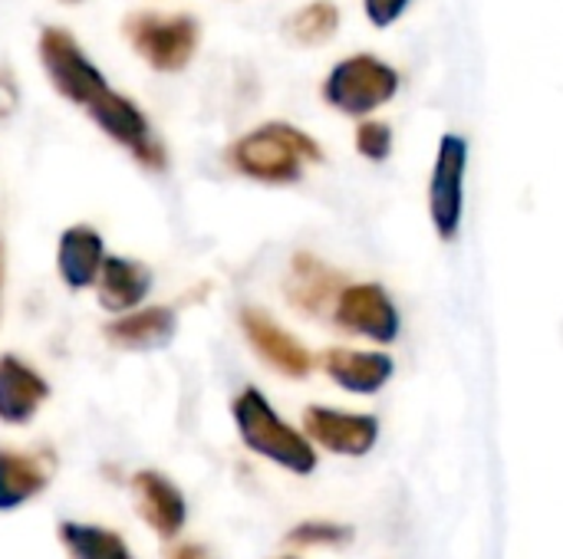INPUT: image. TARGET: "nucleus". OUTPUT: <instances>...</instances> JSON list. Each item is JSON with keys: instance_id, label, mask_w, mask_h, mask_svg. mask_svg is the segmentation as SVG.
I'll use <instances>...</instances> for the list:
<instances>
[{"instance_id": "obj_28", "label": "nucleus", "mask_w": 563, "mask_h": 559, "mask_svg": "<svg viewBox=\"0 0 563 559\" xmlns=\"http://www.w3.org/2000/svg\"><path fill=\"white\" fill-rule=\"evenodd\" d=\"M287 559H290V557H287Z\"/></svg>"}, {"instance_id": "obj_12", "label": "nucleus", "mask_w": 563, "mask_h": 559, "mask_svg": "<svg viewBox=\"0 0 563 559\" xmlns=\"http://www.w3.org/2000/svg\"><path fill=\"white\" fill-rule=\"evenodd\" d=\"M320 366L343 392H353V395L383 392L389 385L393 372H396L393 356L383 353V349H343V346H333V349H327L320 356Z\"/></svg>"}, {"instance_id": "obj_19", "label": "nucleus", "mask_w": 563, "mask_h": 559, "mask_svg": "<svg viewBox=\"0 0 563 559\" xmlns=\"http://www.w3.org/2000/svg\"><path fill=\"white\" fill-rule=\"evenodd\" d=\"M284 30L297 46H323L340 30V7L333 0H310L287 16Z\"/></svg>"}, {"instance_id": "obj_5", "label": "nucleus", "mask_w": 563, "mask_h": 559, "mask_svg": "<svg viewBox=\"0 0 563 559\" xmlns=\"http://www.w3.org/2000/svg\"><path fill=\"white\" fill-rule=\"evenodd\" d=\"M36 56L49 86L73 105L86 109L99 92L109 89L106 72L86 56V49L66 26H43L36 40Z\"/></svg>"}, {"instance_id": "obj_13", "label": "nucleus", "mask_w": 563, "mask_h": 559, "mask_svg": "<svg viewBox=\"0 0 563 559\" xmlns=\"http://www.w3.org/2000/svg\"><path fill=\"white\" fill-rule=\"evenodd\" d=\"M175 333H178V316L172 306H135L129 313H119L102 329V336L115 349H129V353L162 349L175 339Z\"/></svg>"}, {"instance_id": "obj_22", "label": "nucleus", "mask_w": 563, "mask_h": 559, "mask_svg": "<svg viewBox=\"0 0 563 559\" xmlns=\"http://www.w3.org/2000/svg\"><path fill=\"white\" fill-rule=\"evenodd\" d=\"M353 537L350 527L343 524H330V521H310V524H300L297 530H290V544L297 547H340Z\"/></svg>"}, {"instance_id": "obj_10", "label": "nucleus", "mask_w": 563, "mask_h": 559, "mask_svg": "<svg viewBox=\"0 0 563 559\" xmlns=\"http://www.w3.org/2000/svg\"><path fill=\"white\" fill-rule=\"evenodd\" d=\"M303 435L333 455L363 458L379 441V418L343 412V409H327V405H310L303 412Z\"/></svg>"}, {"instance_id": "obj_27", "label": "nucleus", "mask_w": 563, "mask_h": 559, "mask_svg": "<svg viewBox=\"0 0 563 559\" xmlns=\"http://www.w3.org/2000/svg\"><path fill=\"white\" fill-rule=\"evenodd\" d=\"M63 3H82V0H63Z\"/></svg>"}, {"instance_id": "obj_9", "label": "nucleus", "mask_w": 563, "mask_h": 559, "mask_svg": "<svg viewBox=\"0 0 563 559\" xmlns=\"http://www.w3.org/2000/svg\"><path fill=\"white\" fill-rule=\"evenodd\" d=\"M241 329L247 336V343L254 346V353L277 369L287 379H307L317 366L313 353L290 333L284 329L271 313L257 310V306H244L241 310Z\"/></svg>"}, {"instance_id": "obj_14", "label": "nucleus", "mask_w": 563, "mask_h": 559, "mask_svg": "<svg viewBox=\"0 0 563 559\" xmlns=\"http://www.w3.org/2000/svg\"><path fill=\"white\" fill-rule=\"evenodd\" d=\"M106 260V241L92 224H73L56 244V273L69 290H89L99 280Z\"/></svg>"}, {"instance_id": "obj_6", "label": "nucleus", "mask_w": 563, "mask_h": 559, "mask_svg": "<svg viewBox=\"0 0 563 559\" xmlns=\"http://www.w3.org/2000/svg\"><path fill=\"white\" fill-rule=\"evenodd\" d=\"M86 115L96 122V128L102 135H109L115 145H122L142 168H148V171L168 168V152H165L162 138L155 135L142 105L135 99H129L125 92L109 86L86 105Z\"/></svg>"}, {"instance_id": "obj_3", "label": "nucleus", "mask_w": 563, "mask_h": 559, "mask_svg": "<svg viewBox=\"0 0 563 559\" xmlns=\"http://www.w3.org/2000/svg\"><path fill=\"white\" fill-rule=\"evenodd\" d=\"M122 36L155 72H181L201 46V23L191 13L135 10L122 20Z\"/></svg>"}, {"instance_id": "obj_21", "label": "nucleus", "mask_w": 563, "mask_h": 559, "mask_svg": "<svg viewBox=\"0 0 563 559\" xmlns=\"http://www.w3.org/2000/svg\"><path fill=\"white\" fill-rule=\"evenodd\" d=\"M353 145H356V152H360L366 161L379 165V161H386V158L393 155V125L383 122V119H369V115H366V119L356 125Z\"/></svg>"}, {"instance_id": "obj_15", "label": "nucleus", "mask_w": 563, "mask_h": 559, "mask_svg": "<svg viewBox=\"0 0 563 559\" xmlns=\"http://www.w3.org/2000/svg\"><path fill=\"white\" fill-rule=\"evenodd\" d=\"M49 399V382L20 356H0V422L26 425Z\"/></svg>"}, {"instance_id": "obj_8", "label": "nucleus", "mask_w": 563, "mask_h": 559, "mask_svg": "<svg viewBox=\"0 0 563 559\" xmlns=\"http://www.w3.org/2000/svg\"><path fill=\"white\" fill-rule=\"evenodd\" d=\"M333 323L376 346H389L402 333V313L383 283H346L333 303Z\"/></svg>"}, {"instance_id": "obj_1", "label": "nucleus", "mask_w": 563, "mask_h": 559, "mask_svg": "<svg viewBox=\"0 0 563 559\" xmlns=\"http://www.w3.org/2000/svg\"><path fill=\"white\" fill-rule=\"evenodd\" d=\"M224 161L231 171H238L247 181L294 185L303 178L307 165L323 161V148L310 132H303L290 122H264V125L238 135L228 145Z\"/></svg>"}, {"instance_id": "obj_23", "label": "nucleus", "mask_w": 563, "mask_h": 559, "mask_svg": "<svg viewBox=\"0 0 563 559\" xmlns=\"http://www.w3.org/2000/svg\"><path fill=\"white\" fill-rule=\"evenodd\" d=\"M412 0H363V13L376 30H389L393 23H399L406 16Z\"/></svg>"}, {"instance_id": "obj_26", "label": "nucleus", "mask_w": 563, "mask_h": 559, "mask_svg": "<svg viewBox=\"0 0 563 559\" xmlns=\"http://www.w3.org/2000/svg\"><path fill=\"white\" fill-rule=\"evenodd\" d=\"M3 277H7V250L0 244V293H3Z\"/></svg>"}, {"instance_id": "obj_7", "label": "nucleus", "mask_w": 563, "mask_h": 559, "mask_svg": "<svg viewBox=\"0 0 563 559\" xmlns=\"http://www.w3.org/2000/svg\"><path fill=\"white\" fill-rule=\"evenodd\" d=\"M465 175H468V142L465 135L445 132L439 138L432 175H429V221L442 244H452L462 234Z\"/></svg>"}, {"instance_id": "obj_4", "label": "nucleus", "mask_w": 563, "mask_h": 559, "mask_svg": "<svg viewBox=\"0 0 563 559\" xmlns=\"http://www.w3.org/2000/svg\"><path fill=\"white\" fill-rule=\"evenodd\" d=\"M399 86H402V76L393 63L373 53H353L327 72L320 96L340 115L366 119L386 102H393Z\"/></svg>"}, {"instance_id": "obj_17", "label": "nucleus", "mask_w": 563, "mask_h": 559, "mask_svg": "<svg viewBox=\"0 0 563 559\" xmlns=\"http://www.w3.org/2000/svg\"><path fill=\"white\" fill-rule=\"evenodd\" d=\"M53 474V458L43 451L0 448V511H13L36 497Z\"/></svg>"}, {"instance_id": "obj_2", "label": "nucleus", "mask_w": 563, "mask_h": 559, "mask_svg": "<svg viewBox=\"0 0 563 559\" xmlns=\"http://www.w3.org/2000/svg\"><path fill=\"white\" fill-rule=\"evenodd\" d=\"M231 412H234V425L241 432V441L254 455H261V458H267V461H274L294 474H310L317 468L313 441L307 435H300L297 428H290L274 412V405L267 402V395L261 389H254V385L244 389L234 399Z\"/></svg>"}, {"instance_id": "obj_18", "label": "nucleus", "mask_w": 563, "mask_h": 559, "mask_svg": "<svg viewBox=\"0 0 563 559\" xmlns=\"http://www.w3.org/2000/svg\"><path fill=\"white\" fill-rule=\"evenodd\" d=\"M132 491L139 497V514L145 517V524L162 534V537H175L185 524V497L181 491L158 471H139L132 478Z\"/></svg>"}, {"instance_id": "obj_25", "label": "nucleus", "mask_w": 563, "mask_h": 559, "mask_svg": "<svg viewBox=\"0 0 563 559\" xmlns=\"http://www.w3.org/2000/svg\"><path fill=\"white\" fill-rule=\"evenodd\" d=\"M168 559H211V554L198 544H178L168 550Z\"/></svg>"}, {"instance_id": "obj_11", "label": "nucleus", "mask_w": 563, "mask_h": 559, "mask_svg": "<svg viewBox=\"0 0 563 559\" xmlns=\"http://www.w3.org/2000/svg\"><path fill=\"white\" fill-rule=\"evenodd\" d=\"M343 287H346L343 273H336L330 264H323L320 257H313L307 250L294 254L287 280H284L287 303L307 316H323L327 310H333Z\"/></svg>"}, {"instance_id": "obj_24", "label": "nucleus", "mask_w": 563, "mask_h": 559, "mask_svg": "<svg viewBox=\"0 0 563 559\" xmlns=\"http://www.w3.org/2000/svg\"><path fill=\"white\" fill-rule=\"evenodd\" d=\"M20 109V82L10 66H0V122L13 119Z\"/></svg>"}, {"instance_id": "obj_16", "label": "nucleus", "mask_w": 563, "mask_h": 559, "mask_svg": "<svg viewBox=\"0 0 563 559\" xmlns=\"http://www.w3.org/2000/svg\"><path fill=\"white\" fill-rule=\"evenodd\" d=\"M152 270L139 260L119 257V254H106L99 280H96V300L106 313H129L135 306H142L152 293Z\"/></svg>"}, {"instance_id": "obj_20", "label": "nucleus", "mask_w": 563, "mask_h": 559, "mask_svg": "<svg viewBox=\"0 0 563 559\" xmlns=\"http://www.w3.org/2000/svg\"><path fill=\"white\" fill-rule=\"evenodd\" d=\"M59 537L73 559H132L125 550L122 537L106 530V527H89V524H63Z\"/></svg>"}]
</instances>
